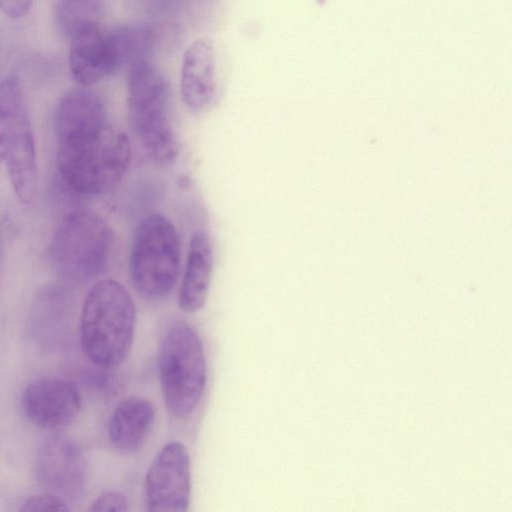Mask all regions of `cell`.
<instances>
[{"label": "cell", "instance_id": "cell-1", "mask_svg": "<svg viewBox=\"0 0 512 512\" xmlns=\"http://www.w3.org/2000/svg\"><path fill=\"white\" fill-rule=\"evenodd\" d=\"M136 327V307L118 281H98L88 292L81 311L82 350L95 366L112 369L129 356Z\"/></svg>", "mask_w": 512, "mask_h": 512}, {"label": "cell", "instance_id": "cell-2", "mask_svg": "<svg viewBox=\"0 0 512 512\" xmlns=\"http://www.w3.org/2000/svg\"><path fill=\"white\" fill-rule=\"evenodd\" d=\"M171 100L168 80L150 61L129 69V125L147 157L161 167L175 164L180 154Z\"/></svg>", "mask_w": 512, "mask_h": 512}, {"label": "cell", "instance_id": "cell-3", "mask_svg": "<svg viewBox=\"0 0 512 512\" xmlns=\"http://www.w3.org/2000/svg\"><path fill=\"white\" fill-rule=\"evenodd\" d=\"M58 143L60 176L79 194L94 196L109 192L122 180L130 165L129 136L110 123Z\"/></svg>", "mask_w": 512, "mask_h": 512}, {"label": "cell", "instance_id": "cell-4", "mask_svg": "<svg viewBox=\"0 0 512 512\" xmlns=\"http://www.w3.org/2000/svg\"><path fill=\"white\" fill-rule=\"evenodd\" d=\"M181 241L173 223L160 213L143 217L129 251L128 277L146 301H160L173 291L179 276Z\"/></svg>", "mask_w": 512, "mask_h": 512}, {"label": "cell", "instance_id": "cell-5", "mask_svg": "<svg viewBox=\"0 0 512 512\" xmlns=\"http://www.w3.org/2000/svg\"><path fill=\"white\" fill-rule=\"evenodd\" d=\"M158 368L167 410L176 418L188 417L200 403L207 381L203 343L193 326L177 320L167 327Z\"/></svg>", "mask_w": 512, "mask_h": 512}, {"label": "cell", "instance_id": "cell-6", "mask_svg": "<svg viewBox=\"0 0 512 512\" xmlns=\"http://www.w3.org/2000/svg\"><path fill=\"white\" fill-rule=\"evenodd\" d=\"M112 243V230L103 218L93 212L75 211L57 227L49 253L59 274L88 280L106 268Z\"/></svg>", "mask_w": 512, "mask_h": 512}, {"label": "cell", "instance_id": "cell-7", "mask_svg": "<svg viewBox=\"0 0 512 512\" xmlns=\"http://www.w3.org/2000/svg\"><path fill=\"white\" fill-rule=\"evenodd\" d=\"M191 494L190 457L179 441L166 443L150 464L144 481L147 511H187Z\"/></svg>", "mask_w": 512, "mask_h": 512}, {"label": "cell", "instance_id": "cell-8", "mask_svg": "<svg viewBox=\"0 0 512 512\" xmlns=\"http://www.w3.org/2000/svg\"><path fill=\"white\" fill-rule=\"evenodd\" d=\"M36 473L50 493L69 501L80 498L86 484V465L80 448L64 437L47 440L39 449Z\"/></svg>", "mask_w": 512, "mask_h": 512}, {"label": "cell", "instance_id": "cell-9", "mask_svg": "<svg viewBox=\"0 0 512 512\" xmlns=\"http://www.w3.org/2000/svg\"><path fill=\"white\" fill-rule=\"evenodd\" d=\"M81 401L80 391L71 381L42 378L26 386L21 396V407L36 426L59 429L76 418Z\"/></svg>", "mask_w": 512, "mask_h": 512}, {"label": "cell", "instance_id": "cell-10", "mask_svg": "<svg viewBox=\"0 0 512 512\" xmlns=\"http://www.w3.org/2000/svg\"><path fill=\"white\" fill-rule=\"evenodd\" d=\"M70 40L69 68L81 87H91L118 70L111 34L100 24L75 33Z\"/></svg>", "mask_w": 512, "mask_h": 512}, {"label": "cell", "instance_id": "cell-11", "mask_svg": "<svg viewBox=\"0 0 512 512\" xmlns=\"http://www.w3.org/2000/svg\"><path fill=\"white\" fill-rule=\"evenodd\" d=\"M217 93V61L213 41L208 37L194 40L184 51L180 94L185 106L202 112L213 102Z\"/></svg>", "mask_w": 512, "mask_h": 512}, {"label": "cell", "instance_id": "cell-12", "mask_svg": "<svg viewBox=\"0 0 512 512\" xmlns=\"http://www.w3.org/2000/svg\"><path fill=\"white\" fill-rule=\"evenodd\" d=\"M108 123L103 99L89 87L69 91L56 106L54 127L58 142L93 132Z\"/></svg>", "mask_w": 512, "mask_h": 512}, {"label": "cell", "instance_id": "cell-13", "mask_svg": "<svg viewBox=\"0 0 512 512\" xmlns=\"http://www.w3.org/2000/svg\"><path fill=\"white\" fill-rule=\"evenodd\" d=\"M156 409L142 396H129L113 410L108 421L111 445L122 454H133L146 443L154 426Z\"/></svg>", "mask_w": 512, "mask_h": 512}, {"label": "cell", "instance_id": "cell-14", "mask_svg": "<svg viewBox=\"0 0 512 512\" xmlns=\"http://www.w3.org/2000/svg\"><path fill=\"white\" fill-rule=\"evenodd\" d=\"M214 267L210 235L199 229L190 239L186 265L178 292V306L186 313L200 310L207 300Z\"/></svg>", "mask_w": 512, "mask_h": 512}, {"label": "cell", "instance_id": "cell-15", "mask_svg": "<svg viewBox=\"0 0 512 512\" xmlns=\"http://www.w3.org/2000/svg\"><path fill=\"white\" fill-rule=\"evenodd\" d=\"M31 130L25 97L19 78L10 75L0 82V168L9 149Z\"/></svg>", "mask_w": 512, "mask_h": 512}, {"label": "cell", "instance_id": "cell-16", "mask_svg": "<svg viewBox=\"0 0 512 512\" xmlns=\"http://www.w3.org/2000/svg\"><path fill=\"white\" fill-rule=\"evenodd\" d=\"M5 166L15 194L22 203H31L37 191V162L32 131L24 133L9 149Z\"/></svg>", "mask_w": 512, "mask_h": 512}, {"label": "cell", "instance_id": "cell-17", "mask_svg": "<svg viewBox=\"0 0 512 512\" xmlns=\"http://www.w3.org/2000/svg\"><path fill=\"white\" fill-rule=\"evenodd\" d=\"M115 47L118 69H129L141 62L149 61L157 35L149 25H125L110 31Z\"/></svg>", "mask_w": 512, "mask_h": 512}, {"label": "cell", "instance_id": "cell-18", "mask_svg": "<svg viewBox=\"0 0 512 512\" xmlns=\"http://www.w3.org/2000/svg\"><path fill=\"white\" fill-rule=\"evenodd\" d=\"M105 10V0H56L55 23L59 31L71 38L75 33L99 25Z\"/></svg>", "mask_w": 512, "mask_h": 512}, {"label": "cell", "instance_id": "cell-19", "mask_svg": "<svg viewBox=\"0 0 512 512\" xmlns=\"http://www.w3.org/2000/svg\"><path fill=\"white\" fill-rule=\"evenodd\" d=\"M63 498L52 494H38L30 497L20 508V511H68Z\"/></svg>", "mask_w": 512, "mask_h": 512}, {"label": "cell", "instance_id": "cell-20", "mask_svg": "<svg viewBox=\"0 0 512 512\" xmlns=\"http://www.w3.org/2000/svg\"><path fill=\"white\" fill-rule=\"evenodd\" d=\"M90 511H128L129 501L120 491H105L101 493L89 507Z\"/></svg>", "mask_w": 512, "mask_h": 512}, {"label": "cell", "instance_id": "cell-21", "mask_svg": "<svg viewBox=\"0 0 512 512\" xmlns=\"http://www.w3.org/2000/svg\"><path fill=\"white\" fill-rule=\"evenodd\" d=\"M34 0H0V11L7 17H24L31 9Z\"/></svg>", "mask_w": 512, "mask_h": 512}]
</instances>
